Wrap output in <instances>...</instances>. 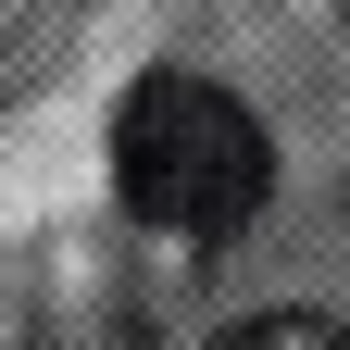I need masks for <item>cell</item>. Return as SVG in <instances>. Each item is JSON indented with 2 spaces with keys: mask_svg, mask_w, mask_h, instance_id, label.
<instances>
[{
  "mask_svg": "<svg viewBox=\"0 0 350 350\" xmlns=\"http://www.w3.org/2000/svg\"><path fill=\"white\" fill-rule=\"evenodd\" d=\"M113 200L163 238H238L275 200V138L213 75H138L113 113Z\"/></svg>",
  "mask_w": 350,
  "mask_h": 350,
  "instance_id": "obj_1",
  "label": "cell"
},
{
  "mask_svg": "<svg viewBox=\"0 0 350 350\" xmlns=\"http://www.w3.org/2000/svg\"><path fill=\"white\" fill-rule=\"evenodd\" d=\"M213 350H350V313H300V300L288 313H238Z\"/></svg>",
  "mask_w": 350,
  "mask_h": 350,
  "instance_id": "obj_2",
  "label": "cell"
}]
</instances>
